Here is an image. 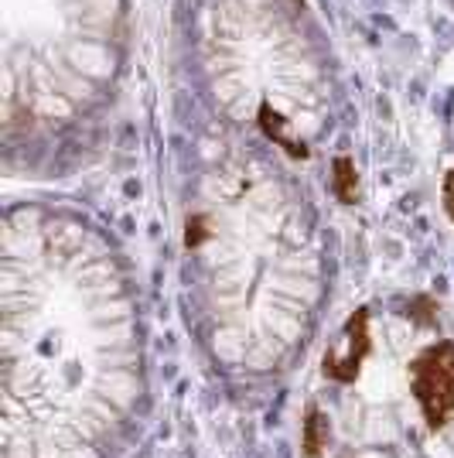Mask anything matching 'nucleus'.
<instances>
[{
  "mask_svg": "<svg viewBox=\"0 0 454 458\" xmlns=\"http://www.w3.org/2000/svg\"><path fill=\"white\" fill-rule=\"evenodd\" d=\"M410 386L431 431L444 428L454 414V343L427 345L410 363Z\"/></svg>",
  "mask_w": 454,
  "mask_h": 458,
  "instance_id": "1",
  "label": "nucleus"
},
{
  "mask_svg": "<svg viewBox=\"0 0 454 458\" xmlns=\"http://www.w3.org/2000/svg\"><path fill=\"white\" fill-rule=\"evenodd\" d=\"M373 349V339H369V311L366 308H356L349 315V322L341 325L339 339L328 345L322 360V369L328 380H339V383H352L359 377L362 360L369 356Z\"/></svg>",
  "mask_w": 454,
  "mask_h": 458,
  "instance_id": "2",
  "label": "nucleus"
},
{
  "mask_svg": "<svg viewBox=\"0 0 454 458\" xmlns=\"http://www.w3.org/2000/svg\"><path fill=\"white\" fill-rule=\"evenodd\" d=\"M260 127L266 131V137H273L281 148H284L290 157H307V148H304L298 137H290V131H287V120L270 103H264L260 106Z\"/></svg>",
  "mask_w": 454,
  "mask_h": 458,
  "instance_id": "3",
  "label": "nucleus"
},
{
  "mask_svg": "<svg viewBox=\"0 0 454 458\" xmlns=\"http://www.w3.org/2000/svg\"><path fill=\"white\" fill-rule=\"evenodd\" d=\"M332 189H335L339 202H345V206L359 202V178H356V165H352V157H345V154H339V157H335Z\"/></svg>",
  "mask_w": 454,
  "mask_h": 458,
  "instance_id": "4",
  "label": "nucleus"
},
{
  "mask_svg": "<svg viewBox=\"0 0 454 458\" xmlns=\"http://www.w3.org/2000/svg\"><path fill=\"white\" fill-rule=\"evenodd\" d=\"M301 445H304V455L307 458H318L322 455V448L328 445V418H324L318 407H311V411H307Z\"/></svg>",
  "mask_w": 454,
  "mask_h": 458,
  "instance_id": "5",
  "label": "nucleus"
},
{
  "mask_svg": "<svg viewBox=\"0 0 454 458\" xmlns=\"http://www.w3.org/2000/svg\"><path fill=\"white\" fill-rule=\"evenodd\" d=\"M444 206H448V212H451V219H454V172L448 174V182H444Z\"/></svg>",
  "mask_w": 454,
  "mask_h": 458,
  "instance_id": "6",
  "label": "nucleus"
}]
</instances>
